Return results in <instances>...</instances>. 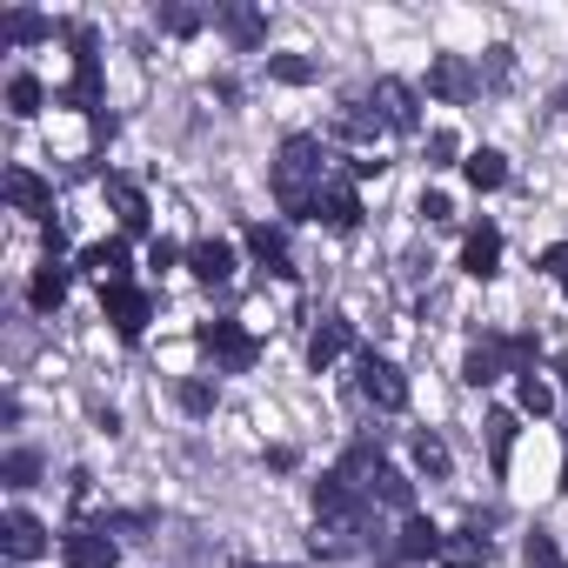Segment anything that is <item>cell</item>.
<instances>
[{
    "label": "cell",
    "instance_id": "cell-1",
    "mask_svg": "<svg viewBox=\"0 0 568 568\" xmlns=\"http://www.w3.org/2000/svg\"><path fill=\"white\" fill-rule=\"evenodd\" d=\"M315 555L322 561H348V555H362L368 548V501L362 495H348L335 475H322L315 481Z\"/></svg>",
    "mask_w": 568,
    "mask_h": 568
},
{
    "label": "cell",
    "instance_id": "cell-2",
    "mask_svg": "<svg viewBox=\"0 0 568 568\" xmlns=\"http://www.w3.org/2000/svg\"><path fill=\"white\" fill-rule=\"evenodd\" d=\"M322 161L328 154H322L315 134H288V141H281V154H274V201H281V214H308L315 221V201L328 187Z\"/></svg>",
    "mask_w": 568,
    "mask_h": 568
},
{
    "label": "cell",
    "instance_id": "cell-3",
    "mask_svg": "<svg viewBox=\"0 0 568 568\" xmlns=\"http://www.w3.org/2000/svg\"><path fill=\"white\" fill-rule=\"evenodd\" d=\"M375 108H382V121H388L395 134H415V128H422V94H415L402 74L375 81Z\"/></svg>",
    "mask_w": 568,
    "mask_h": 568
},
{
    "label": "cell",
    "instance_id": "cell-4",
    "mask_svg": "<svg viewBox=\"0 0 568 568\" xmlns=\"http://www.w3.org/2000/svg\"><path fill=\"white\" fill-rule=\"evenodd\" d=\"M362 395L375 402V408H408V382H402V368L395 362H382V355H362Z\"/></svg>",
    "mask_w": 568,
    "mask_h": 568
},
{
    "label": "cell",
    "instance_id": "cell-5",
    "mask_svg": "<svg viewBox=\"0 0 568 568\" xmlns=\"http://www.w3.org/2000/svg\"><path fill=\"white\" fill-rule=\"evenodd\" d=\"M201 348H207L227 375H241V368L254 362V335H241L234 322H207V328H201Z\"/></svg>",
    "mask_w": 568,
    "mask_h": 568
},
{
    "label": "cell",
    "instance_id": "cell-6",
    "mask_svg": "<svg viewBox=\"0 0 568 568\" xmlns=\"http://www.w3.org/2000/svg\"><path fill=\"white\" fill-rule=\"evenodd\" d=\"M0 548H8V561H41L48 555V528L28 508H14L8 521H0Z\"/></svg>",
    "mask_w": 568,
    "mask_h": 568
},
{
    "label": "cell",
    "instance_id": "cell-7",
    "mask_svg": "<svg viewBox=\"0 0 568 568\" xmlns=\"http://www.w3.org/2000/svg\"><path fill=\"white\" fill-rule=\"evenodd\" d=\"M114 541H108V528H74V535H61V561L68 568H114Z\"/></svg>",
    "mask_w": 568,
    "mask_h": 568
},
{
    "label": "cell",
    "instance_id": "cell-8",
    "mask_svg": "<svg viewBox=\"0 0 568 568\" xmlns=\"http://www.w3.org/2000/svg\"><path fill=\"white\" fill-rule=\"evenodd\" d=\"M428 94H442V101H475V68H468L462 54H435V61H428Z\"/></svg>",
    "mask_w": 568,
    "mask_h": 568
},
{
    "label": "cell",
    "instance_id": "cell-9",
    "mask_svg": "<svg viewBox=\"0 0 568 568\" xmlns=\"http://www.w3.org/2000/svg\"><path fill=\"white\" fill-rule=\"evenodd\" d=\"M315 221L335 227V234H355V227H362V201H355V187H348V181H328L322 201H315Z\"/></svg>",
    "mask_w": 568,
    "mask_h": 568
},
{
    "label": "cell",
    "instance_id": "cell-10",
    "mask_svg": "<svg viewBox=\"0 0 568 568\" xmlns=\"http://www.w3.org/2000/svg\"><path fill=\"white\" fill-rule=\"evenodd\" d=\"M101 302H108V322H114L121 342H134V335L148 328V295H141V288H108Z\"/></svg>",
    "mask_w": 568,
    "mask_h": 568
},
{
    "label": "cell",
    "instance_id": "cell-11",
    "mask_svg": "<svg viewBox=\"0 0 568 568\" xmlns=\"http://www.w3.org/2000/svg\"><path fill=\"white\" fill-rule=\"evenodd\" d=\"M81 267L101 281V295H108V288H128V247H121V241H94V247L81 254Z\"/></svg>",
    "mask_w": 568,
    "mask_h": 568
},
{
    "label": "cell",
    "instance_id": "cell-12",
    "mask_svg": "<svg viewBox=\"0 0 568 568\" xmlns=\"http://www.w3.org/2000/svg\"><path fill=\"white\" fill-rule=\"evenodd\" d=\"M187 267H194V281L221 288V281H234V247H227V241H194V247H187Z\"/></svg>",
    "mask_w": 568,
    "mask_h": 568
},
{
    "label": "cell",
    "instance_id": "cell-13",
    "mask_svg": "<svg viewBox=\"0 0 568 568\" xmlns=\"http://www.w3.org/2000/svg\"><path fill=\"white\" fill-rule=\"evenodd\" d=\"M8 201H14V214H54V194H48V181L41 174H28V168H8Z\"/></svg>",
    "mask_w": 568,
    "mask_h": 568
},
{
    "label": "cell",
    "instance_id": "cell-14",
    "mask_svg": "<svg viewBox=\"0 0 568 568\" xmlns=\"http://www.w3.org/2000/svg\"><path fill=\"white\" fill-rule=\"evenodd\" d=\"M462 267H468L475 281H488V274L501 267V234H495L488 221H481V227H475V234L462 241Z\"/></svg>",
    "mask_w": 568,
    "mask_h": 568
},
{
    "label": "cell",
    "instance_id": "cell-15",
    "mask_svg": "<svg viewBox=\"0 0 568 568\" xmlns=\"http://www.w3.org/2000/svg\"><path fill=\"white\" fill-rule=\"evenodd\" d=\"M435 561H442V568H481V561H488V535H475V528H455V535H442Z\"/></svg>",
    "mask_w": 568,
    "mask_h": 568
},
{
    "label": "cell",
    "instance_id": "cell-16",
    "mask_svg": "<svg viewBox=\"0 0 568 568\" xmlns=\"http://www.w3.org/2000/svg\"><path fill=\"white\" fill-rule=\"evenodd\" d=\"M108 201H114V214H121V227H128V234H141V227H148V194H141L128 174H108Z\"/></svg>",
    "mask_w": 568,
    "mask_h": 568
},
{
    "label": "cell",
    "instance_id": "cell-17",
    "mask_svg": "<svg viewBox=\"0 0 568 568\" xmlns=\"http://www.w3.org/2000/svg\"><path fill=\"white\" fill-rule=\"evenodd\" d=\"M247 254H254L267 274H295V267H288V241H281V227H267V221L247 227Z\"/></svg>",
    "mask_w": 568,
    "mask_h": 568
},
{
    "label": "cell",
    "instance_id": "cell-18",
    "mask_svg": "<svg viewBox=\"0 0 568 568\" xmlns=\"http://www.w3.org/2000/svg\"><path fill=\"white\" fill-rule=\"evenodd\" d=\"M342 348H348V322L342 315H328L322 328H315V342H308V368L322 375V368H335L342 362Z\"/></svg>",
    "mask_w": 568,
    "mask_h": 568
},
{
    "label": "cell",
    "instance_id": "cell-19",
    "mask_svg": "<svg viewBox=\"0 0 568 568\" xmlns=\"http://www.w3.org/2000/svg\"><path fill=\"white\" fill-rule=\"evenodd\" d=\"M481 435H488V462H495V475H508V462H515V415L495 408V415L481 422Z\"/></svg>",
    "mask_w": 568,
    "mask_h": 568
},
{
    "label": "cell",
    "instance_id": "cell-20",
    "mask_svg": "<svg viewBox=\"0 0 568 568\" xmlns=\"http://www.w3.org/2000/svg\"><path fill=\"white\" fill-rule=\"evenodd\" d=\"M435 548H442V528H435V521H422V515H408V521H402L395 555H402V561H428Z\"/></svg>",
    "mask_w": 568,
    "mask_h": 568
},
{
    "label": "cell",
    "instance_id": "cell-21",
    "mask_svg": "<svg viewBox=\"0 0 568 568\" xmlns=\"http://www.w3.org/2000/svg\"><path fill=\"white\" fill-rule=\"evenodd\" d=\"M462 174H468V187H475V194H488V187H501V181H508V161H501L495 148H475V154L462 161Z\"/></svg>",
    "mask_w": 568,
    "mask_h": 568
},
{
    "label": "cell",
    "instance_id": "cell-22",
    "mask_svg": "<svg viewBox=\"0 0 568 568\" xmlns=\"http://www.w3.org/2000/svg\"><path fill=\"white\" fill-rule=\"evenodd\" d=\"M28 302H34L41 315H54V308L68 302V267H61V261H48V267L34 274V288H28Z\"/></svg>",
    "mask_w": 568,
    "mask_h": 568
},
{
    "label": "cell",
    "instance_id": "cell-23",
    "mask_svg": "<svg viewBox=\"0 0 568 568\" xmlns=\"http://www.w3.org/2000/svg\"><path fill=\"white\" fill-rule=\"evenodd\" d=\"M501 368H508V355H501V342H481V348L468 355V368H462V382H468V388H488V382H501Z\"/></svg>",
    "mask_w": 568,
    "mask_h": 568
},
{
    "label": "cell",
    "instance_id": "cell-24",
    "mask_svg": "<svg viewBox=\"0 0 568 568\" xmlns=\"http://www.w3.org/2000/svg\"><path fill=\"white\" fill-rule=\"evenodd\" d=\"M221 28H227V41H234V48H254V41L267 34L254 8H221Z\"/></svg>",
    "mask_w": 568,
    "mask_h": 568
},
{
    "label": "cell",
    "instance_id": "cell-25",
    "mask_svg": "<svg viewBox=\"0 0 568 568\" xmlns=\"http://www.w3.org/2000/svg\"><path fill=\"white\" fill-rule=\"evenodd\" d=\"M41 101H48V88H41L34 74H14V81H8V114L28 121V114H41Z\"/></svg>",
    "mask_w": 568,
    "mask_h": 568
},
{
    "label": "cell",
    "instance_id": "cell-26",
    "mask_svg": "<svg viewBox=\"0 0 568 568\" xmlns=\"http://www.w3.org/2000/svg\"><path fill=\"white\" fill-rule=\"evenodd\" d=\"M375 495H382L388 508H402V515H415V481H408L402 468H382V475H375Z\"/></svg>",
    "mask_w": 568,
    "mask_h": 568
},
{
    "label": "cell",
    "instance_id": "cell-27",
    "mask_svg": "<svg viewBox=\"0 0 568 568\" xmlns=\"http://www.w3.org/2000/svg\"><path fill=\"white\" fill-rule=\"evenodd\" d=\"M267 74H274L281 88H308V81H315V61H302V54H274Z\"/></svg>",
    "mask_w": 568,
    "mask_h": 568
},
{
    "label": "cell",
    "instance_id": "cell-28",
    "mask_svg": "<svg viewBox=\"0 0 568 568\" xmlns=\"http://www.w3.org/2000/svg\"><path fill=\"white\" fill-rule=\"evenodd\" d=\"M342 128L355 134V141H375L388 121H382V108H362V101H348V114H342Z\"/></svg>",
    "mask_w": 568,
    "mask_h": 568
},
{
    "label": "cell",
    "instance_id": "cell-29",
    "mask_svg": "<svg viewBox=\"0 0 568 568\" xmlns=\"http://www.w3.org/2000/svg\"><path fill=\"white\" fill-rule=\"evenodd\" d=\"M415 468L422 475H448V442L442 435H415Z\"/></svg>",
    "mask_w": 568,
    "mask_h": 568
},
{
    "label": "cell",
    "instance_id": "cell-30",
    "mask_svg": "<svg viewBox=\"0 0 568 568\" xmlns=\"http://www.w3.org/2000/svg\"><path fill=\"white\" fill-rule=\"evenodd\" d=\"M0 34H8V41H48L54 28L41 14H8V21H0Z\"/></svg>",
    "mask_w": 568,
    "mask_h": 568
},
{
    "label": "cell",
    "instance_id": "cell-31",
    "mask_svg": "<svg viewBox=\"0 0 568 568\" xmlns=\"http://www.w3.org/2000/svg\"><path fill=\"white\" fill-rule=\"evenodd\" d=\"M0 475H8V488H28V481L41 475V455H34V448H14V455H8V468H0Z\"/></svg>",
    "mask_w": 568,
    "mask_h": 568
},
{
    "label": "cell",
    "instance_id": "cell-32",
    "mask_svg": "<svg viewBox=\"0 0 568 568\" xmlns=\"http://www.w3.org/2000/svg\"><path fill=\"white\" fill-rule=\"evenodd\" d=\"M555 408V388L541 375H521V415H548Z\"/></svg>",
    "mask_w": 568,
    "mask_h": 568
},
{
    "label": "cell",
    "instance_id": "cell-33",
    "mask_svg": "<svg viewBox=\"0 0 568 568\" xmlns=\"http://www.w3.org/2000/svg\"><path fill=\"white\" fill-rule=\"evenodd\" d=\"M521 555H528V568H568V561H561V548H555V535H541V528L528 535V548H521Z\"/></svg>",
    "mask_w": 568,
    "mask_h": 568
},
{
    "label": "cell",
    "instance_id": "cell-34",
    "mask_svg": "<svg viewBox=\"0 0 568 568\" xmlns=\"http://www.w3.org/2000/svg\"><path fill=\"white\" fill-rule=\"evenodd\" d=\"M201 21H207L201 8H161V28L168 34H201Z\"/></svg>",
    "mask_w": 568,
    "mask_h": 568
},
{
    "label": "cell",
    "instance_id": "cell-35",
    "mask_svg": "<svg viewBox=\"0 0 568 568\" xmlns=\"http://www.w3.org/2000/svg\"><path fill=\"white\" fill-rule=\"evenodd\" d=\"M181 408H187V415H207V408H214V388H207V382H187V388H181Z\"/></svg>",
    "mask_w": 568,
    "mask_h": 568
},
{
    "label": "cell",
    "instance_id": "cell-36",
    "mask_svg": "<svg viewBox=\"0 0 568 568\" xmlns=\"http://www.w3.org/2000/svg\"><path fill=\"white\" fill-rule=\"evenodd\" d=\"M428 154H435V168H448V161L462 154V141H455V134H435V141H428Z\"/></svg>",
    "mask_w": 568,
    "mask_h": 568
},
{
    "label": "cell",
    "instance_id": "cell-37",
    "mask_svg": "<svg viewBox=\"0 0 568 568\" xmlns=\"http://www.w3.org/2000/svg\"><path fill=\"white\" fill-rule=\"evenodd\" d=\"M422 214H428V221H455V207H448V194H422Z\"/></svg>",
    "mask_w": 568,
    "mask_h": 568
},
{
    "label": "cell",
    "instance_id": "cell-38",
    "mask_svg": "<svg viewBox=\"0 0 568 568\" xmlns=\"http://www.w3.org/2000/svg\"><path fill=\"white\" fill-rule=\"evenodd\" d=\"M148 261H154V267H174V261H181V247H174V241H154V247H148Z\"/></svg>",
    "mask_w": 568,
    "mask_h": 568
},
{
    "label": "cell",
    "instance_id": "cell-39",
    "mask_svg": "<svg viewBox=\"0 0 568 568\" xmlns=\"http://www.w3.org/2000/svg\"><path fill=\"white\" fill-rule=\"evenodd\" d=\"M541 274H568V241H561V247H548V254H541Z\"/></svg>",
    "mask_w": 568,
    "mask_h": 568
},
{
    "label": "cell",
    "instance_id": "cell-40",
    "mask_svg": "<svg viewBox=\"0 0 568 568\" xmlns=\"http://www.w3.org/2000/svg\"><path fill=\"white\" fill-rule=\"evenodd\" d=\"M561 295H568V274H561Z\"/></svg>",
    "mask_w": 568,
    "mask_h": 568
},
{
    "label": "cell",
    "instance_id": "cell-41",
    "mask_svg": "<svg viewBox=\"0 0 568 568\" xmlns=\"http://www.w3.org/2000/svg\"><path fill=\"white\" fill-rule=\"evenodd\" d=\"M561 375H568V362H561Z\"/></svg>",
    "mask_w": 568,
    "mask_h": 568
}]
</instances>
